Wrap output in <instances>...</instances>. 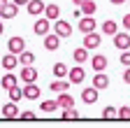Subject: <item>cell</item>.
<instances>
[{
	"mask_svg": "<svg viewBox=\"0 0 130 128\" xmlns=\"http://www.w3.org/2000/svg\"><path fill=\"white\" fill-rule=\"evenodd\" d=\"M19 14V5L16 3H7L3 9H0V19H14Z\"/></svg>",
	"mask_w": 130,
	"mask_h": 128,
	"instance_id": "cell-17",
	"label": "cell"
},
{
	"mask_svg": "<svg viewBox=\"0 0 130 128\" xmlns=\"http://www.w3.org/2000/svg\"><path fill=\"white\" fill-rule=\"evenodd\" d=\"M16 84H19V77L12 75V70H7V72L3 75V79H0V86H3L5 91H9V89H12V86H16Z\"/></svg>",
	"mask_w": 130,
	"mask_h": 128,
	"instance_id": "cell-15",
	"label": "cell"
},
{
	"mask_svg": "<svg viewBox=\"0 0 130 128\" xmlns=\"http://www.w3.org/2000/svg\"><path fill=\"white\" fill-rule=\"evenodd\" d=\"M111 37H114V47H116L119 51L130 49V35H128V33H119V30H116V33H114Z\"/></svg>",
	"mask_w": 130,
	"mask_h": 128,
	"instance_id": "cell-5",
	"label": "cell"
},
{
	"mask_svg": "<svg viewBox=\"0 0 130 128\" xmlns=\"http://www.w3.org/2000/svg\"><path fill=\"white\" fill-rule=\"evenodd\" d=\"M0 65H3L5 70H14L16 65H19V54H12V51H9V54H5V56H3V61H0Z\"/></svg>",
	"mask_w": 130,
	"mask_h": 128,
	"instance_id": "cell-11",
	"label": "cell"
},
{
	"mask_svg": "<svg viewBox=\"0 0 130 128\" xmlns=\"http://www.w3.org/2000/svg\"><path fill=\"white\" fill-rule=\"evenodd\" d=\"M119 58H121V65H130V49H123L121 54H119Z\"/></svg>",
	"mask_w": 130,
	"mask_h": 128,
	"instance_id": "cell-31",
	"label": "cell"
},
{
	"mask_svg": "<svg viewBox=\"0 0 130 128\" xmlns=\"http://www.w3.org/2000/svg\"><path fill=\"white\" fill-rule=\"evenodd\" d=\"M123 82H125V84H130V65H128V68H125V72H123Z\"/></svg>",
	"mask_w": 130,
	"mask_h": 128,
	"instance_id": "cell-35",
	"label": "cell"
},
{
	"mask_svg": "<svg viewBox=\"0 0 130 128\" xmlns=\"http://www.w3.org/2000/svg\"><path fill=\"white\" fill-rule=\"evenodd\" d=\"M32 30H35V35H46V33H51V19H46V17H42V19H37L35 21V26H32Z\"/></svg>",
	"mask_w": 130,
	"mask_h": 128,
	"instance_id": "cell-4",
	"label": "cell"
},
{
	"mask_svg": "<svg viewBox=\"0 0 130 128\" xmlns=\"http://www.w3.org/2000/svg\"><path fill=\"white\" fill-rule=\"evenodd\" d=\"M121 26H123L125 30H130V14H125V17L121 19Z\"/></svg>",
	"mask_w": 130,
	"mask_h": 128,
	"instance_id": "cell-34",
	"label": "cell"
},
{
	"mask_svg": "<svg viewBox=\"0 0 130 128\" xmlns=\"http://www.w3.org/2000/svg\"><path fill=\"white\" fill-rule=\"evenodd\" d=\"M77 28H79L81 35H86V33H91V30L98 28V21H95L93 14H84V17H79V26Z\"/></svg>",
	"mask_w": 130,
	"mask_h": 128,
	"instance_id": "cell-1",
	"label": "cell"
},
{
	"mask_svg": "<svg viewBox=\"0 0 130 128\" xmlns=\"http://www.w3.org/2000/svg\"><path fill=\"white\" fill-rule=\"evenodd\" d=\"M40 86L35 84V82H30V84H26L23 86V98H28V100H37L40 98Z\"/></svg>",
	"mask_w": 130,
	"mask_h": 128,
	"instance_id": "cell-14",
	"label": "cell"
},
{
	"mask_svg": "<svg viewBox=\"0 0 130 128\" xmlns=\"http://www.w3.org/2000/svg\"><path fill=\"white\" fill-rule=\"evenodd\" d=\"M12 3H16L19 7H23V5H28V0H12Z\"/></svg>",
	"mask_w": 130,
	"mask_h": 128,
	"instance_id": "cell-36",
	"label": "cell"
},
{
	"mask_svg": "<svg viewBox=\"0 0 130 128\" xmlns=\"http://www.w3.org/2000/svg\"><path fill=\"white\" fill-rule=\"evenodd\" d=\"M56 103H58V107L60 109H68V107H74V98L68 93V91H63V93H58V98H56Z\"/></svg>",
	"mask_w": 130,
	"mask_h": 128,
	"instance_id": "cell-18",
	"label": "cell"
},
{
	"mask_svg": "<svg viewBox=\"0 0 130 128\" xmlns=\"http://www.w3.org/2000/svg\"><path fill=\"white\" fill-rule=\"evenodd\" d=\"M119 119H123V121H128V119H130V105H125V107H121V109H119Z\"/></svg>",
	"mask_w": 130,
	"mask_h": 128,
	"instance_id": "cell-32",
	"label": "cell"
},
{
	"mask_svg": "<svg viewBox=\"0 0 130 128\" xmlns=\"http://www.w3.org/2000/svg\"><path fill=\"white\" fill-rule=\"evenodd\" d=\"M44 17L51 19V21H56L60 17V7L58 5H44Z\"/></svg>",
	"mask_w": 130,
	"mask_h": 128,
	"instance_id": "cell-21",
	"label": "cell"
},
{
	"mask_svg": "<svg viewBox=\"0 0 130 128\" xmlns=\"http://www.w3.org/2000/svg\"><path fill=\"white\" fill-rule=\"evenodd\" d=\"M19 119H23V121H32V119H35V112H19Z\"/></svg>",
	"mask_w": 130,
	"mask_h": 128,
	"instance_id": "cell-33",
	"label": "cell"
},
{
	"mask_svg": "<svg viewBox=\"0 0 130 128\" xmlns=\"http://www.w3.org/2000/svg\"><path fill=\"white\" fill-rule=\"evenodd\" d=\"M54 33L63 40V37H70L72 35V23H68V21H63V19H56L54 21Z\"/></svg>",
	"mask_w": 130,
	"mask_h": 128,
	"instance_id": "cell-2",
	"label": "cell"
},
{
	"mask_svg": "<svg viewBox=\"0 0 130 128\" xmlns=\"http://www.w3.org/2000/svg\"><path fill=\"white\" fill-rule=\"evenodd\" d=\"M19 79H21L23 84L37 82V70L32 68V65H23V68H21V75H19Z\"/></svg>",
	"mask_w": 130,
	"mask_h": 128,
	"instance_id": "cell-7",
	"label": "cell"
},
{
	"mask_svg": "<svg viewBox=\"0 0 130 128\" xmlns=\"http://www.w3.org/2000/svg\"><path fill=\"white\" fill-rule=\"evenodd\" d=\"M84 77H86V72H84V68H81L79 65V63H77V65L68 72V79H70V84H81V82H84Z\"/></svg>",
	"mask_w": 130,
	"mask_h": 128,
	"instance_id": "cell-8",
	"label": "cell"
},
{
	"mask_svg": "<svg viewBox=\"0 0 130 128\" xmlns=\"http://www.w3.org/2000/svg\"><path fill=\"white\" fill-rule=\"evenodd\" d=\"M9 98H12L14 103H16V100H21V98H23V89H19V86H12V89H9Z\"/></svg>",
	"mask_w": 130,
	"mask_h": 128,
	"instance_id": "cell-30",
	"label": "cell"
},
{
	"mask_svg": "<svg viewBox=\"0 0 130 128\" xmlns=\"http://www.w3.org/2000/svg\"><path fill=\"white\" fill-rule=\"evenodd\" d=\"M109 3H111V5H123L125 0H109Z\"/></svg>",
	"mask_w": 130,
	"mask_h": 128,
	"instance_id": "cell-37",
	"label": "cell"
},
{
	"mask_svg": "<svg viewBox=\"0 0 130 128\" xmlns=\"http://www.w3.org/2000/svg\"><path fill=\"white\" fill-rule=\"evenodd\" d=\"M79 9H81V14H95L98 5H95V0H84V3L79 5Z\"/></svg>",
	"mask_w": 130,
	"mask_h": 128,
	"instance_id": "cell-25",
	"label": "cell"
},
{
	"mask_svg": "<svg viewBox=\"0 0 130 128\" xmlns=\"http://www.w3.org/2000/svg\"><path fill=\"white\" fill-rule=\"evenodd\" d=\"M3 117H5V119H19V107H16L14 100L3 105Z\"/></svg>",
	"mask_w": 130,
	"mask_h": 128,
	"instance_id": "cell-20",
	"label": "cell"
},
{
	"mask_svg": "<svg viewBox=\"0 0 130 128\" xmlns=\"http://www.w3.org/2000/svg\"><path fill=\"white\" fill-rule=\"evenodd\" d=\"M102 44V35H98L95 30H91V33H86L84 35V47L91 51V49H98V47Z\"/></svg>",
	"mask_w": 130,
	"mask_h": 128,
	"instance_id": "cell-3",
	"label": "cell"
},
{
	"mask_svg": "<svg viewBox=\"0 0 130 128\" xmlns=\"http://www.w3.org/2000/svg\"><path fill=\"white\" fill-rule=\"evenodd\" d=\"M128 3H130V0H128Z\"/></svg>",
	"mask_w": 130,
	"mask_h": 128,
	"instance_id": "cell-41",
	"label": "cell"
},
{
	"mask_svg": "<svg viewBox=\"0 0 130 128\" xmlns=\"http://www.w3.org/2000/svg\"><path fill=\"white\" fill-rule=\"evenodd\" d=\"M5 33V26H3V21H0V35H3Z\"/></svg>",
	"mask_w": 130,
	"mask_h": 128,
	"instance_id": "cell-39",
	"label": "cell"
},
{
	"mask_svg": "<svg viewBox=\"0 0 130 128\" xmlns=\"http://www.w3.org/2000/svg\"><path fill=\"white\" fill-rule=\"evenodd\" d=\"M98 95H100V91H98L95 86H88V89L81 91V100H84L86 105H95L98 103Z\"/></svg>",
	"mask_w": 130,
	"mask_h": 128,
	"instance_id": "cell-9",
	"label": "cell"
},
{
	"mask_svg": "<svg viewBox=\"0 0 130 128\" xmlns=\"http://www.w3.org/2000/svg\"><path fill=\"white\" fill-rule=\"evenodd\" d=\"M19 63H21V65H35V54L23 49V51L19 54Z\"/></svg>",
	"mask_w": 130,
	"mask_h": 128,
	"instance_id": "cell-23",
	"label": "cell"
},
{
	"mask_svg": "<svg viewBox=\"0 0 130 128\" xmlns=\"http://www.w3.org/2000/svg\"><path fill=\"white\" fill-rule=\"evenodd\" d=\"M49 89L51 91H56V93H63V91H70V79H65V77H56V82H51L49 84Z\"/></svg>",
	"mask_w": 130,
	"mask_h": 128,
	"instance_id": "cell-19",
	"label": "cell"
},
{
	"mask_svg": "<svg viewBox=\"0 0 130 128\" xmlns=\"http://www.w3.org/2000/svg\"><path fill=\"white\" fill-rule=\"evenodd\" d=\"M68 72H70V68L65 65V63H54V77H68Z\"/></svg>",
	"mask_w": 130,
	"mask_h": 128,
	"instance_id": "cell-27",
	"label": "cell"
},
{
	"mask_svg": "<svg viewBox=\"0 0 130 128\" xmlns=\"http://www.w3.org/2000/svg\"><path fill=\"white\" fill-rule=\"evenodd\" d=\"M23 49H26V40H23V37H19V35L9 37V42H7V51H12V54H21Z\"/></svg>",
	"mask_w": 130,
	"mask_h": 128,
	"instance_id": "cell-6",
	"label": "cell"
},
{
	"mask_svg": "<svg viewBox=\"0 0 130 128\" xmlns=\"http://www.w3.org/2000/svg\"><path fill=\"white\" fill-rule=\"evenodd\" d=\"M58 47H60V37L56 33H46L44 35V49L46 51H56Z\"/></svg>",
	"mask_w": 130,
	"mask_h": 128,
	"instance_id": "cell-10",
	"label": "cell"
},
{
	"mask_svg": "<svg viewBox=\"0 0 130 128\" xmlns=\"http://www.w3.org/2000/svg\"><path fill=\"white\" fill-rule=\"evenodd\" d=\"M7 3H9V0H0V9H3V7H5Z\"/></svg>",
	"mask_w": 130,
	"mask_h": 128,
	"instance_id": "cell-38",
	"label": "cell"
},
{
	"mask_svg": "<svg viewBox=\"0 0 130 128\" xmlns=\"http://www.w3.org/2000/svg\"><path fill=\"white\" fill-rule=\"evenodd\" d=\"M91 65H93V72L107 70V56H105V54H95V56L91 58Z\"/></svg>",
	"mask_w": 130,
	"mask_h": 128,
	"instance_id": "cell-12",
	"label": "cell"
},
{
	"mask_svg": "<svg viewBox=\"0 0 130 128\" xmlns=\"http://www.w3.org/2000/svg\"><path fill=\"white\" fill-rule=\"evenodd\" d=\"M116 30H119V23H116V21H111V19L102 21V33H105V35H114Z\"/></svg>",
	"mask_w": 130,
	"mask_h": 128,
	"instance_id": "cell-24",
	"label": "cell"
},
{
	"mask_svg": "<svg viewBox=\"0 0 130 128\" xmlns=\"http://www.w3.org/2000/svg\"><path fill=\"white\" fill-rule=\"evenodd\" d=\"M93 86H95L98 91H105V89L109 86V77L105 75V70H102V72H95V75H93Z\"/></svg>",
	"mask_w": 130,
	"mask_h": 128,
	"instance_id": "cell-13",
	"label": "cell"
},
{
	"mask_svg": "<svg viewBox=\"0 0 130 128\" xmlns=\"http://www.w3.org/2000/svg\"><path fill=\"white\" fill-rule=\"evenodd\" d=\"M28 14L30 17H40V14H44V3L42 0H28Z\"/></svg>",
	"mask_w": 130,
	"mask_h": 128,
	"instance_id": "cell-16",
	"label": "cell"
},
{
	"mask_svg": "<svg viewBox=\"0 0 130 128\" xmlns=\"http://www.w3.org/2000/svg\"><path fill=\"white\" fill-rule=\"evenodd\" d=\"M72 56H74V63H79V65H81V63L88 61V49H86V47H77Z\"/></svg>",
	"mask_w": 130,
	"mask_h": 128,
	"instance_id": "cell-22",
	"label": "cell"
},
{
	"mask_svg": "<svg viewBox=\"0 0 130 128\" xmlns=\"http://www.w3.org/2000/svg\"><path fill=\"white\" fill-rule=\"evenodd\" d=\"M72 3H74V5H77V7H79V5H81V3H84V0H72Z\"/></svg>",
	"mask_w": 130,
	"mask_h": 128,
	"instance_id": "cell-40",
	"label": "cell"
},
{
	"mask_svg": "<svg viewBox=\"0 0 130 128\" xmlns=\"http://www.w3.org/2000/svg\"><path fill=\"white\" fill-rule=\"evenodd\" d=\"M63 119H68V121H74V119H79V112L74 109V107H68V109H63V114H60Z\"/></svg>",
	"mask_w": 130,
	"mask_h": 128,
	"instance_id": "cell-29",
	"label": "cell"
},
{
	"mask_svg": "<svg viewBox=\"0 0 130 128\" xmlns=\"http://www.w3.org/2000/svg\"><path fill=\"white\" fill-rule=\"evenodd\" d=\"M102 119H105V121L119 119V109H116V107H111V105H109V107H105V109H102Z\"/></svg>",
	"mask_w": 130,
	"mask_h": 128,
	"instance_id": "cell-28",
	"label": "cell"
},
{
	"mask_svg": "<svg viewBox=\"0 0 130 128\" xmlns=\"http://www.w3.org/2000/svg\"><path fill=\"white\" fill-rule=\"evenodd\" d=\"M40 109L44 112V114H51V112L58 109V103H56V100H42V103H40Z\"/></svg>",
	"mask_w": 130,
	"mask_h": 128,
	"instance_id": "cell-26",
	"label": "cell"
}]
</instances>
